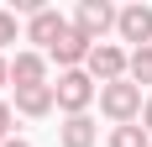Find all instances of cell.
Wrapping results in <instances>:
<instances>
[{"label": "cell", "instance_id": "obj_1", "mask_svg": "<svg viewBox=\"0 0 152 147\" xmlns=\"http://www.w3.org/2000/svg\"><path fill=\"white\" fill-rule=\"evenodd\" d=\"M53 100H58V110H63V116H89V105L100 100V84H94L84 68H68V74H58Z\"/></svg>", "mask_w": 152, "mask_h": 147}, {"label": "cell", "instance_id": "obj_2", "mask_svg": "<svg viewBox=\"0 0 152 147\" xmlns=\"http://www.w3.org/2000/svg\"><path fill=\"white\" fill-rule=\"evenodd\" d=\"M142 89L131 84V79H115V84H100V110H105L115 126H131V121H142Z\"/></svg>", "mask_w": 152, "mask_h": 147}, {"label": "cell", "instance_id": "obj_3", "mask_svg": "<svg viewBox=\"0 0 152 147\" xmlns=\"http://www.w3.org/2000/svg\"><path fill=\"white\" fill-rule=\"evenodd\" d=\"M115 16H121V11H115L110 0H79V11H74V32H79V37H89V42L100 47V42H105V32L115 26Z\"/></svg>", "mask_w": 152, "mask_h": 147}, {"label": "cell", "instance_id": "obj_4", "mask_svg": "<svg viewBox=\"0 0 152 147\" xmlns=\"http://www.w3.org/2000/svg\"><path fill=\"white\" fill-rule=\"evenodd\" d=\"M126 63H131V53L115 42H100L89 47V63H84V74H89L94 84H115V79H126Z\"/></svg>", "mask_w": 152, "mask_h": 147}, {"label": "cell", "instance_id": "obj_5", "mask_svg": "<svg viewBox=\"0 0 152 147\" xmlns=\"http://www.w3.org/2000/svg\"><path fill=\"white\" fill-rule=\"evenodd\" d=\"M115 32H121V42H131V47H152V5H121Z\"/></svg>", "mask_w": 152, "mask_h": 147}, {"label": "cell", "instance_id": "obj_6", "mask_svg": "<svg viewBox=\"0 0 152 147\" xmlns=\"http://www.w3.org/2000/svg\"><path fill=\"white\" fill-rule=\"evenodd\" d=\"M68 26H74V21H68L63 11H53V5H42L37 16H26V42H37V47H53V42H58V37H63Z\"/></svg>", "mask_w": 152, "mask_h": 147}, {"label": "cell", "instance_id": "obj_7", "mask_svg": "<svg viewBox=\"0 0 152 147\" xmlns=\"http://www.w3.org/2000/svg\"><path fill=\"white\" fill-rule=\"evenodd\" d=\"M89 47H94L89 37H79V32L68 26V32H63V37H58V42L47 47V58H53V63H58L63 74H68V68H84V63H89Z\"/></svg>", "mask_w": 152, "mask_h": 147}, {"label": "cell", "instance_id": "obj_8", "mask_svg": "<svg viewBox=\"0 0 152 147\" xmlns=\"http://www.w3.org/2000/svg\"><path fill=\"white\" fill-rule=\"evenodd\" d=\"M11 84L16 89H42L47 84V53H16L11 58Z\"/></svg>", "mask_w": 152, "mask_h": 147}, {"label": "cell", "instance_id": "obj_9", "mask_svg": "<svg viewBox=\"0 0 152 147\" xmlns=\"http://www.w3.org/2000/svg\"><path fill=\"white\" fill-rule=\"evenodd\" d=\"M58 110V100H53V84L42 89H16V116H26V121H42Z\"/></svg>", "mask_w": 152, "mask_h": 147}, {"label": "cell", "instance_id": "obj_10", "mask_svg": "<svg viewBox=\"0 0 152 147\" xmlns=\"http://www.w3.org/2000/svg\"><path fill=\"white\" fill-rule=\"evenodd\" d=\"M94 142H100V126L89 116H68L58 126V147H94Z\"/></svg>", "mask_w": 152, "mask_h": 147}, {"label": "cell", "instance_id": "obj_11", "mask_svg": "<svg viewBox=\"0 0 152 147\" xmlns=\"http://www.w3.org/2000/svg\"><path fill=\"white\" fill-rule=\"evenodd\" d=\"M126 79L131 84H152V47H131V63H126Z\"/></svg>", "mask_w": 152, "mask_h": 147}, {"label": "cell", "instance_id": "obj_12", "mask_svg": "<svg viewBox=\"0 0 152 147\" xmlns=\"http://www.w3.org/2000/svg\"><path fill=\"white\" fill-rule=\"evenodd\" d=\"M110 147H152V137L142 132V121H131V126H115L110 132Z\"/></svg>", "mask_w": 152, "mask_h": 147}, {"label": "cell", "instance_id": "obj_13", "mask_svg": "<svg viewBox=\"0 0 152 147\" xmlns=\"http://www.w3.org/2000/svg\"><path fill=\"white\" fill-rule=\"evenodd\" d=\"M16 42V11H0V47Z\"/></svg>", "mask_w": 152, "mask_h": 147}, {"label": "cell", "instance_id": "obj_14", "mask_svg": "<svg viewBox=\"0 0 152 147\" xmlns=\"http://www.w3.org/2000/svg\"><path fill=\"white\" fill-rule=\"evenodd\" d=\"M11 126H16V105H5V100H0V142L11 137Z\"/></svg>", "mask_w": 152, "mask_h": 147}, {"label": "cell", "instance_id": "obj_15", "mask_svg": "<svg viewBox=\"0 0 152 147\" xmlns=\"http://www.w3.org/2000/svg\"><path fill=\"white\" fill-rule=\"evenodd\" d=\"M142 132H147V137H152V100H147V105H142Z\"/></svg>", "mask_w": 152, "mask_h": 147}, {"label": "cell", "instance_id": "obj_16", "mask_svg": "<svg viewBox=\"0 0 152 147\" xmlns=\"http://www.w3.org/2000/svg\"><path fill=\"white\" fill-rule=\"evenodd\" d=\"M11 84V58H0V89Z\"/></svg>", "mask_w": 152, "mask_h": 147}, {"label": "cell", "instance_id": "obj_17", "mask_svg": "<svg viewBox=\"0 0 152 147\" xmlns=\"http://www.w3.org/2000/svg\"><path fill=\"white\" fill-rule=\"evenodd\" d=\"M0 147H31V142H26V137H5Z\"/></svg>", "mask_w": 152, "mask_h": 147}]
</instances>
